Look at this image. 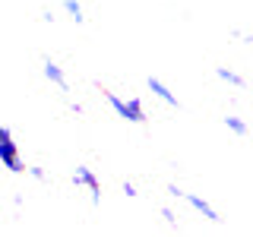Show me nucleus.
<instances>
[{"instance_id":"obj_13","label":"nucleus","mask_w":253,"mask_h":237,"mask_svg":"<svg viewBox=\"0 0 253 237\" xmlns=\"http://www.w3.org/2000/svg\"><path fill=\"white\" fill-rule=\"evenodd\" d=\"M3 139H13V133H10V130H6V126H3V123H0V142H3Z\"/></svg>"},{"instance_id":"obj_12","label":"nucleus","mask_w":253,"mask_h":237,"mask_svg":"<svg viewBox=\"0 0 253 237\" xmlns=\"http://www.w3.org/2000/svg\"><path fill=\"white\" fill-rule=\"evenodd\" d=\"M124 193H126V196H139V193H136V187H133L130 180H126V184H124Z\"/></svg>"},{"instance_id":"obj_6","label":"nucleus","mask_w":253,"mask_h":237,"mask_svg":"<svg viewBox=\"0 0 253 237\" xmlns=\"http://www.w3.org/2000/svg\"><path fill=\"white\" fill-rule=\"evenodd\" d=\"M44 76L51 79L54 85H60V89H67V73H63V70H60V67H57L54 60H44Z\"/></svg>"},{"instance_id":"obj_2","label":"nucleus","mask_w":253,"mask_h":237,"mask_svg":"<svg viewBox=\"0 0 253 237\" xmlns=\"http://www.w3.org/2000/svg\"><path fill=\"white\" fill-rule=\"evenodd\" d=\"M0 161H3V168H10L13 174H22V171H26L22 155H19V146H16L13 139H3V142H0Z\"/></svg>"},{"instance_id":"obj_9","label":"nucleus","mask_w":253,"mask_h":237,"mask_svg":"<svg viewBox=\"0 0 253 237\" xmlns=\"http://www.w3.org/2000/svg\"><path fill=\"white\" fill-rule=\"evenodd\" d=\"M225 126L231 133H237V136H244V133H247V123H244L241 117H225Z\"/></svg>"},{"instance_id":"obj_8","label":"nucleus","mask_w":253,"mask_h":237,"mask_svg":"<svg viewBox=\"0 0 253 237\" xmlns=\"http://www.w3.org/2000/svg\"><path fill=\"white\" fill-rule=\"evenodd\" d=\"M63 10L73 16L76 22H83V19H85V16H83V6H79V0H63Z\"/></svg>"},{"instance_id":"obj_4","label":"nucleus","mask_w":253,"mask_h":237,"mask_svg":"<svg viewBox=\"0 0 253 237\" xmlns=\"http://www.w3.org/2000/svg\"><path fill=\"white\" fill-rule=\"evenodd\" d=\"M149 92H152V95H158V98H162L165 105L177 108V95H174V92H171V89H168V85H165L158 76H149Z\"/></svg>"},{"instance_id":"obj_11","label":"nucleus","mask_w":253,"mask_h":237,"mask_svg":"<svg viewBox=\"0 0 253 237\" xmlns=\"http://www.w3.org/2000/svg\"><path fill=\"white\" fill-rule=\"evenodd\" d=\"M29 174H32L35 180H44V168H29Z\"/></svg>"},{"instance_id":"obj_7","label":"nucleus","mask_w":253,"mask_h":237,"mask_svg":"<svg viewBox=\"0 0 253 237\" xmlns=\"http://www.w3.org/2000/svg\"><path fill=\"white\" fill-rule=\"evenodd\" d=\"M215 76H218V79H225L228 85H237V89H244V85H247V82H244V76H237L234 70H228V67H218V70H215Z\"/></svg>"},{"instance_id":"obj_1","label":"nucleus","mask_w":253,"mask_h":237,"mask_svg":"<svg viewBox=\"0 0 253 237\" xmlns=\"http://www.w3.org/2000/svg\"><path fill=\"white\" fill-rule=\"evenodd\" d=\"M105 98H108V105L117 111V114L124 117V120H130V123H146L149 117H146V108H142V101L139 98H130V101H124V98H117L114 92H105Z\"/></svg>"},{"instance_id":"obj_3","label":"nucleus","mask_w":253,"mask_h":237,"mask_svg":"<svg viewBox=\"0 0 253 237\" xmlns=\"http://www.w3.org/2000/svg\"><path fill=\"white\" fill-rule=\"evenodd\" d=\"M73 180H76V184H83V187H89V193H92V202H95V205L101 202V187H98V177L92 174V168H83V164H79Z\"/></svg>"},{"instance_id":"obj_10","label":"nucleus","mask_w":253,"mask_h":237,"mask_svg":"<svg viewBox=\"0 0 253 237\" xmlns=\"http://www.w3.org/2000/svg\"><path fill=\"white\" fill-rule=\"evenodd\" d=\"M162 218L168 221V225H174V221H177V215H174V209H168V205H165V209H162Z\"/></svg>"},{"instance_id":"obj_5","label":"nucleus","mask_w":253,"mask_h":237,"mask_svg":"<svg viewBox=\"0 0 253 237\" xmlns=\"http://www.w3.org/2000/svg\"><path fill=\"white\" fill-rule=\"evenodd\" d=\"M184 199H187L190 205H193V209H196V212H200V215H203V218H209V221H218V212H215V209H212V205H209V202H206V199H203V196H196V193H184Z\"/></svg>"}]
</instances>
